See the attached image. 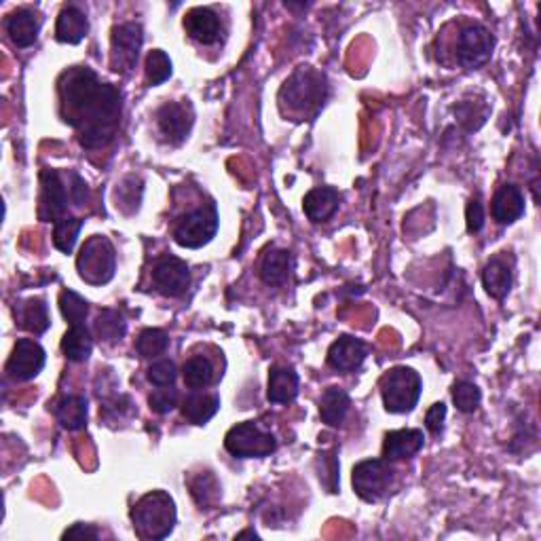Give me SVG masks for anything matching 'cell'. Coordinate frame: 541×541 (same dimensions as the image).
Listing matches in <instances>:
<instances>
[{"label": "cell", "instance_id": "6da1fadb", "mask_svg": "<svg viewBox=\"0 0 541 541\" xmlns=\"http://www.w3.org/2000/svg\"><path fill=\"white\" fill-rule=\"evenodd\" d=\"M64 121L79 130L85 148H104L113 142L121 119V93L100 83L92 68H73L60 83Z\"/></svg>", "mask_w": 541, "mask_h": 541}, {"label": "cell", "instance_id": "7a4b0ae2", "mask_svg": "<svg viewBox=\"0 0 541 541\" xmlns=\"http://www.w3.org/2000/svg\"><path fill=\"white\" fill-rule=\"evenodd\" d=\"M132 523L142 539L170 537L176 525V504L165 491H151L132 507Z\"/></svg>", "mask_w": 541, "mask_h": 541}, {"label": "cell", "instance_id": "3957f363", "mask_svg": "<svg viewBox=\"0 0 541 541\" xmlns=\"http://www.w3.org/2000/svg\"><path fill=\"white\" fill-rule=\"evenodd\" d=\"M326 100V79L324 74L311 68H299L283 83L280 92L281 108L288 106L290 114L296 117H311L321 108Z\"/></svg>", "mask_w": 541, "mask_h": 541}, {"label": "cell", "instance_id": "277c9868", "mask_svg": "<svg viewBox=\"0 0 541 541\" xmlns=\"http://www.w3.org/2000/svg\"><path fill=\"white\" fill-rule=\"evenodd\" d=\"M423 381L417 370L408 366H396L388 370L381 379V396L385 410L394 415H404L415 408L418 398H421Z\"/></svg>", "mask_w": 541, "mask_h": 541}, {"label": "cell", "instance_id": "5b68a950", "mask_svg": "<svg viewBox=\"0 0 541 541\" xmlns=\"http://www.w3.org/2000/svg\"><path fill=\"white\" fill-rule=\"evenodd\" d=\"M76 269H79L81 280L92 286H104L111 281L117 270V254L111 240H106L104 235L89 237L76 256Z\"/></svg>", "mask_w": 541, "mask_h": 541}, {"label": "cell", "instance_id": "8992f818", "mask_svg": "<svg viewBox=\"0 0 541 541\" xmlns=\"http://www.w3.org/2000/svg\"><path fill=\"white\" fill-rule=\"evenodd\" d=\"M218 231V211L214 203H205L202 208L189 211L180 218L173 227V240L178 246L197 250L214 240Z\"/></svg>", "mask_w": 541, "mask_h": 541}, {"label": "cell", "instance_id": "52a82bcc", "mask_svg": "<svg viewBox=\"0 0 541 541\" xmlns=\"http://www.w3.org/2000/svg\"><path fill=\"white\" fill-rule=\"evenodd\" d=\"M224 448L237 459H252V457H267L277 448V440L254 421H243L229 429L224 438Z\"/></svg>", "mask_w": 541, "mask_h": 541}, {"label": "cell", "instance_id": "ba28073f", "mask_svg": "<svg viewBox=\"0 0 541 541\" xmlns=\"http://www.w3.org/2000/svg\"><path fill=\"white\" fill-rule=\"evenodd\" d=\"M396 469L391 467V461L385 459H366L359 461L353 467V491L358 493L359 499L375 504L389 491L391 482H394Z\"/></svg>", "mask_w": 541, "mask_h": 541}, {"label": "cell", "instance_id": "9c48e42d", "mask_svg": "<svg viewBox=\"0 0 541 541\" xmlns=\"http://www.w3.org/2000/svg\"><path fill=\"white\" fill-rule=\"evenodd\" d=\"M495 38L485 25L469 24L459 32L457 38V62L463 68H478L488 62L493 54Z\"/></svg>", "mask_w": 541, "mask_h": 541}, {"label": "cell", "instance_id": "30bf717a", "mask_svg": "<svg viewBox=\"0 0 541 541\" xmlns=\"http://www.w3.org/2000/svg\"><path fill=\"white\" fill-rule=\"evenodd\" d=\"M144 34H142V25L135 22H125L114 25L113 38H111V66L117 73H130L138 62Z\"/></svg>", "mask_w": 541, "mask_h": 541}, {"label": "cell", "instance_id": "8fae6325", "mask_svg": "<svg viewBox=\"0 0 541 541\" xmlns=\"http://www.w3.org/2000/svg\"><path fill=\"white\" fill-rule=\"evenodd\" d=\"M44 362H47V353L36 340L19 339L6 362V375L13 381H30L44 369Z\"/></svg>", "mask_w": 541, "mask_h": 541}, {"label": "cell", "instance_id": "7c38bea8", "mask_svg": "<svg viewBox=\"0 0 541 541\" xmlns=\"http://www.w3.org/2000/svg\"><path fill=\"white\" fill-rule=\"evenodd\" d=\"M152 283L163 296H182L191 286V270L184 261L165 254L154 262Z\"/></svg>", "mask_w": 541, "mask_h": 541}, {"label": "cell", "instance_id": "4fadbf2b", "mask_svg": "<svg viewBox=\"0 0 541 541\" xmlns=\"http://www.w3.org/2000/svg\"><path fill=\"white\" fill-rule=\"evenodd\" d=\"M43 199H41V218L47 222H57L66 218L68 210V191L57 170H43L41 173Z\"/></svg>", "mask_w": 541, "mask_h": 541}, {"label": "cell", "instance_id": "5bb4252c", "mask_svg": "<svg viewBox=\"0 0 541 541\" xmlns=\"http://www.w3.org/2000/svg\"><path fill=\"white\" fill-rule=\"evenodd\" d=\"M157 127L170 144H182L192 127V113L180 102H165L157 111Z\"/></svg>", "mask_w": 541, "mask_h": 541}, {"label": "cell", "instance_id": "9a60e30c", "mask_svg": "<svg viewBox=\"0 0 541 541\" xmlns=\"http://www.w3.org/2000/svg\"><path fill=\"white\" fill-rule=\"evenodd\" d=\"M366 356H369V347L364 340L343 334L328 349V364L339 372H353L364 364Z\"/></svg>", "mask_w": 541, "mask_h": 541}, {"label": "cell", "instance_id": "2e32d148", "mask_svg": "<svg viewBox=\"0 0 541 541\" xmlns=\"http://www.w3.org/2000/svg\"><path fill=\"white\" fill-rule=\"evenodd\" d=\"M184 30L192 41L202 44H214L221 38V19L208 6H195L186 13Z\"/></svg>", "mask_w": 541, "mask_h": 541}, {"label": "cell", "instance_id": "e0dca14e", "mask_svg": "<svg viewBox=\"0 0 541 541\" xmlns=\"http://www.w3.org/2000/svg\"><path fill=\"white\" fill-rule=\"evenodd\" d=\"M425 436L421 429H396L385 436L383 442V459L400 461L417 455L423 448Z\"/></svg>", "mask_w": 541, "mask_h": 541}, {"label": "cell", "instance_id": "ac0fdd59", "mask_svg": "<svg viewBox=\"0 0 541 541\" xmlns=\"http://www.w3.org/2000/svg\"><path fill=\"white\" fill-rule=\"evenodd\" d=\"M491 214L499 224H512L525 214V197L518 186L504 184L495 192Z\"/></svg>", "mask_w": 541, "mask_h": 541}, {"label": "cell", "instance_id": "d6986e66", "mask_svg": "<svg viewBox=\"0 0 541 541\" xmlns=\"http://www.w3.org/2000/svg\"><path fill=\"white\" fill-rule=\"evenodd\" d=\"M340 203V195L332 186H318L309 191L302 199V210L311 222H324L337 214Z\"/></svg>", "mask_w": 541, "mask_h": 541}, {"label": "cell", "instance_id": "ffe728a7", "mask_svg": "<svg viewBox=\"0 0 541 541\" xmlns=\"http://www.w3.org/2000/svg\"><path fill=\"white\" fill-rule=\"evenodd\" d=\"M6 34L13 41L15 47H30V44L36 43L38 30H41V22H38V15L30 9H17L13 11L9 17H6Z\"/></svg>", "mask_w": 541, "mask_h": 541}, {"label": "cell", "instance_id": "44dd1931", "mask_svg": "<svg viewBox=\"0 0 541 541\" xmlns=\"http://www.w3.org/2000/svg\"><path fill=\"white\" fill-rule=\"evenodd\" d=\"M89 32V22L85 11H81L79 6L68 5L64 6L60 17H57L55 25V38L60 43L66 44H79Z\"/></svg>", "mask_w": 541, "mask_h": 541}, {"label": "cell", "instance_id": "7402d4cb", "mask_svg": "<svg viewBox=\"0 0 541 541\" xmlns=\"http://www.w3.org/2000/svg\"><path fill=\"white\" fill-rule=\"evenodd\" d=\"M482 283L493 299L504 300L512 288V262L506 256H495L482 270Z\"/></svg>", "mask_w": 541, "mask_h": 541}, {"label": "cell", "instance_id": "603a6c76", "mask_svg": "<svg viewBox=\"0 0 541 541\" xmlns=\"http://www.w3.org/2000/svg\"><path fill=\"white\" fill-rule=\"evenodd\" d=\"M218 408H221V398L216 394H202V391H192L180 404V412L182 418L192 425H205L216 417Z\"/></svg>", "mask_w": 541, "mask_h": 541}, {"label": "cell", "instance_id": "cb8c5ba5", "mask_svg": "<svg viewBox=\"0 0 541 541\" xmlns=\"http://www.w3.org/2000/svg\"><path fill=\"white\" fill-rule=\"evenodd\" d=\"M299 396V375L290 369L273 366L269 370L267 398L270 404H290Z\"/></svg>", "mask_w": 541, "mask_h": 541}, {"label": "cell", "instance_id": "d4e9b609", "mask_svg": "<svg viewBox=\"0 0 541 541\" xmlns=\"http://www.w3.org/2000/svg\"><path fill=\"white\" fill-rule=\"evenodd\" d=\"M15 320L19 321V326H22L24 330H28L32 334L47 332V328L51 326L47 302L43 299H28L19 302L15 307Z\"/></svg>", "mask_w": 541, "mask_h": 541}, {"label": "cell", "instance_id": "484cf974", "mask_svg": "<svg viewBox=\"0 0 541 541\" xmlns=\"http://www.w3.org/2000/svg\"><path fill=\"white\" fill-rule=\"evenodd\" d=\"M54 415L64 429H83L87 423V400L83 396H62L54 404Z\"/></svg>", "mask_w": 541, "mask_h": 541}, {"label": "cell", "instance_id": "4316f807", "mask_svg": "<svg viewBox=\"0 0 541 541\" xmlns=\"http://www.w3.org/2000/svg\"><path fill=\"white\" fill-rule=\"evenodd\" d=\"M349 396L340 388H328L320 400V417L321 421L330 428H339L345 421L349 412Z\"/></svg>", "mask_w": 541, "mask_h": 541}, {"label": "cell", "instance_id": "83f0119b", "mask_svg": "<svg viewBox=\"0 0 541 541\" xmlns=\"http://www.w3.org/2000/svg\"><path fill=\"white\" fill-rule=\"evenodd\" d=\"M93 339L92 332L87 330L85 324L70 326V330L62 339V351L70 362H85L92 356Z\"/></svg>", "mask_w": 541, "mask_h": 541}, {"label": "cell", "instance_id": "f1b7e54d", "mask_svg": "<svg viewBox=\"0 0 541 541\" xmlns=\"http://www.w3.org/2000/svg\"><path fill=\"white\" fill-rule=\"evenodd\" d=\"M290 265H292V256L288 250L270 248L269 252L262 256L261 262V277L267 286H280L286 281L290 273Z\"/></svg>", "mask_w": 541, "mask_h": 541}, {"label": "cell", "instance_id": "f546056e", "mask_svg": "<svg viewBox=\"0 0 541 541\" xmlns=\"http://www.w3.org/2000/svg\"><path fill=\"white\" fill-rule=\"evenodd\" d=\"M182 377L186 388H191L192 391L210 388V385L216 381L214 366H211V362L205 356H192L186 359V364L182 366Z\"/></svg>", "mask_w": 541, "mask_h": 541}, {"label": "cell", "instance_id": "4dcf8cb0", "mask_svg": "<svg viewBox=\"0 0 541 541\" xmlns=\"http://www.w3.org/2000/svg\"><path fill=\"white\" fill-rule=\"evenodd\" d=\"M93 330H95V337L104 340V343H117V340L125 337L127 324L123 315L119 311H114V309H104V311L98 315V320H95Z\"/></svg>", "mask_w": 541, "mask_h": 541}, {"label": "cell", "instance_id": "1f68e13d", "mask_svg": "<svg viewBox=\"0 0 541 541\" xmlns=\"http://www.w3.org/2000/svg\"><path fill=\"white\" fill-rule=\"evenodd\" d=\"M189 488L199 506H211L221 499V485L211 472H199L192 476L189 478Z\"/></svg>", "mask_w": 541, "mask_h": 541}, {"label": "cell", "instance_id": "d6a6232c", "mask_svg": "<svg viewBox=\"0 0 541 541\" xmlns=\"http://www.w3.org/2000/svg\"><path fill=\"white\" fill-rule=\"evenodd\" d=\"M83 229L81 218H62L54 227V246L64 254H70L76 246L79 233Z\"/></svg>", "mask_w": 541, "mask_h": 541}, {"label": "cell", "instance_id": "836d02e7", "mask_svg": "<svg viewBox=\"0 0 541 541\" xmlns=\"http://www.w3.org/2000/svg\"><path fill=\"white\" fill-rule=\"evenodd\" d=\"M167 347H170V337L161 328H146L135 340V349L142 358H157L167 351Z\"/></svg>", "mask_w": 541, "mask_h": 541}, {"label": "cell", "instance_id": "e575fe53", "mask_svg": "<svg viewBox=\"0 0 541 541\" xmlns=\"http://www.w3.org/2000/svg\"><path fill=\"white\" fill-rule=\"evenodd\" d=\"M60 311L70 326H79L87 320L89 302L81 294H76L74 290H62Z\"/></svg>", "mask_w": 541, "mask_h": 541}, {"label": "cell", "instance_id": "d590c367", "mask_svg": "<svg viewBox=\"0 0 541 541\" xmlns=\"http://www.w3.org/2000/svg\"><path fill=\"white\" fill-rule=\"evenodd\" d=\"M453 111L457 114V119H459V123L466 125L469 132L478 130V127L485 125V121L488 117V106L485 102H476V100H461Z\"/></svg>", "mask_w": 541, "mask_h": 541}, {"label": "cell", "instance_id": "8d00e7d4", "mask_svg": "<svg viewBox=\"0 0 541 541\" xmlns=\"http://www.w3.org/2000/svg\"><path fill=\"white\" fill-rule=\"evenodd\" d=\"M172 76V60L165 51L154 49L146 55V81L148 85H161Z\"/></svg>", "mask_w": 541, "mask_h": 541}, {"label": "cell", "instance_id": "74e56055", "mask_svg": "<svg viewBox=\"0 0 541 541\" xmlns=\"http://www.w3.org/2000/svg\"><path fill=\"white\" fill-rule=\"evenodd\" d=\"M482 394L474 383L457 381L453 385V402L461 412H474L480 406Z\"/></svg>", "mask_w": 541, "mask_h": 541}, {"label": "cell", "instance_id": "f35d334b", "mask_svg": "<svg viewBox=\"0 0 541 541\" xmlns=\"http://www.w3.org/2000/svg\"><path fill=\"white\" fill-rule=\"evenodd\" d=\"M140 197H142V182L138 178L130 176L117 189V208L127 211V214H132V211L138 210Z\"/></svg>", "mask_w": 541, "mask_h": 541}, {"label": "cell", "instance_id": "ab89813d", "mask_svg": "<svg viewBox=\"0 0 541 541\" xmlns=\"http://www.w3.org/2000/svg\"><path fill=\"white\" fill-rule=\"evenodd\" d=\"M148 381L152 385H157V388H170L176 381L178 377V370H176V364L172 362V359H159V362H154L151 369H148Z\"/></svg>", "mask_w": 541, "mask_h": 541}, {"label": "cell", "instance_id": "60d3db41", "mask_svg": "<svg viewBox=\"0 0 541 541\" xmlns=\"http://www.w3.org/2000/svg\"><path fill=\"white\" fill-rule=\"evenodd\" d=\"M148 404H151V410L157 412V415H167L178 406V391L172 388H159L152 391L151 398H148Z\"/></svg>", "mask_w": 541, "mask_h": 541}, {"label": "cell", "instance_id": "b9f144b4", "mask_svg": "<svg viewBox=\"0 0 541 541\" xmlns=\"http://www.w3.org/2000/svg\"><path fill=\"white\" fill-rule=\"evenodd\" d=\"M466 222H467L469 233H478V231H482V227H485V210H482V203L478 197L469 199L466 208Z\"/></svg>", "mask_w": 541, "mask_h": 541}, {"label": "cell", "instance_id": "7bdbcfd3", "mask_svg": "<svg viewBox=\"0 0 541 541\" xmlns=\"http://www.w3.org/2000/svg\"><path fill=\"white\" fill-rule=\"evenodd\" d=\"M444 418H447V406L438 402L431 406L428 415H425V428H428L431 434H440L444 428Z\"/></svg>", "mask_w": 541, "mask_h": 541}, {"label": "cell", "instance_id": "ee69618b", "mask_svg": "<svg viewBox=\"0 0 541 541\" xmlns=\"http://www.w3.org/2000/svg\"><path fill=\"white\" fill-rule=\"evenodd\" d=\"M100 531L93 529L92 525H74L64 533V539H98Z\"/></svg>", "mask_w": 541, "mask_h": 541}, {"label": "cell", "instance_id": "f6af8a7d", "mask_svg": "<svg viewBox=\"0 0 541 541\" xmlns=\"http://www.w3.org/2000/svg\"><path fill=\"white\" fill-rule=\"evenodd\" d=\"M243 537H259V533H256V531H243V533H240V536H237V539H243Z\"/></svg>", "mask_w": 541, "mask_h": 541}]
</instances>
